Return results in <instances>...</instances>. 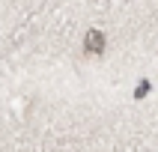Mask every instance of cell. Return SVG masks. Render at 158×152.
Returning a JSON list of instances; mask_svg holds the SVG:
<instances>
[{
    "mask_svg": "<svg viewBox=\"0 0 158 152\" xmlns=\"http://www.w3.org/2000/svg\"><path fill=\"white\" fill-rule=\"evenodd\" d=\"M84 48H87V54H102L105 51V33L102 30H89L87 39H84Z\"/></svg>",
    "mask_w": 158,
    "mask_h": 152,
    "instance_id": "6da1fadb",
    "label": "cell"
},
{
    "mask_svg": "<svg viewBox=\"0 0 158 152\" xmlns=\"http://www.w3.org/2000/svg\"><path fill=\"white\" fill-rule=\"evenodd\" d=\"M146 92H149V80H140V84H137V89H134V98H143Z\"/></svg>",
    "mask_w": 158,
    "mask_h": 152,
    "instance_id": "7a4b0ae2",
    "label": "cell"
}]
</instances>
